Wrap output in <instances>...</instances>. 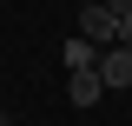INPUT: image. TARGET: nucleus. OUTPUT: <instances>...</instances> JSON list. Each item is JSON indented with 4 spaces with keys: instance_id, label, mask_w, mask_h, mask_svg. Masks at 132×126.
I'll return each instance as SVG.
<instances>
[{
    "instance_id": "423d86ee",
    "label": "nucleus",
    "mask_w": 132,
    "mask_h": 126,
    "mask_svg": "<svg viewBox=\"0 0 132 126\" xmlns=\"http://www.w3.org/2000/svg\"><path fill=\"white\" fill-rule=\"evenodd\" d=\"M99 7H106L112 20H119V13H132V0H99Z\"/></svg>"
},
{
    "instance_id": "20e7f679",
    "label": "nucleus",
    "mask_w": 132,
    "mask_h": 126,
    "mask_svg": "<svg viewBox=\"0 0 132 126\" xmlns=\"http://www.w3.org/2000/svg\"><path fill=\"white\" fill-rule=\"evenodd\" d=\"M99 53H106V47H93L86 33H73V40H66V73H86V66H99Z\"/></svg>"
},
{
    "instance_id": "f257e3e1",
    "label": "nucleus",
    "mask_w": 132,
    "mask_h": 126,
    "mask_svg": "<svg viewBox=\"0 0 132 126\" xmlns=\"http://www.w3.org/2000/svg\"><path fill=\"white\" fill-rule=\"evenodd\" d=\"M99 86H132V47H106L99 53Z\"/></svg>"
},
{
    "instance_id": "7ed1b4c3",
    "label": "nucleus",
    "mask_w": 132,
    "mask_h": 126,
    "mask_svg": "<svg viewBox=\"0 0 132 126\" xmlns=\"http://www.w3.org/2000/svg\"><path fill=\"white\" fill-rule=\"evenodd\" d=\"M99 93H106V86H99V66L66 73V100H73V106H99Z\"/></svg>"
},
{
    "instance_id": "39448f33",
    "label": "nucleus",
    "mask_w": 132,
    "mask_h": 126,
    "mask_svg": "<svg viewBox=\"0 0 132 126\" xmlns=\"http://www.w3.org/2000/svg\"><path fill=\"white\" fill-rule=\"evenodd\" d=\"M112 47H132V13H119V27H112Z\"/></svg>"
},
{
    "instance_id": "f03ea898",
    "label": "nucleus",
    "mask_w": 132,
    "mask_h": 126,
    "mask_svg": "<svg viewBox=\"0 0 132 126\" xmlns=\"http://www.w3.org/2000/svg\"><path fill=\"white\" fill-rule=\"evenodd\" d=\"M112 27H119V20L106 13V7H79V33L93 40V47H112Z\"/></svg>"
}]
</instances>
